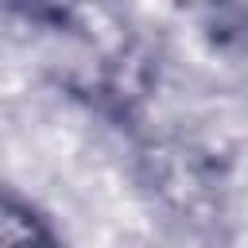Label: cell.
I'll return each mask as SVG.
<instances>
[{"instance_id":"cell-1","label":"cell","mask_w":248,"mask_h":248,"mask_svg":"<svg viewBox=\"0 0 248 248\" xmlns=\"http://www.w3.org/2000/svg\"><path fill=\"white\" fill-rule=\"evenodd\" d=\"M151 182H155V190L178 213H186L194 221H202V217L213 213L217 194H213L209 178L202 174V167L194 159H186V151H159L151 159Z\"/></svg>"},{"instance_id":"cell-2","label":"cell","mask_w":248,"mask_h":248,"mask_svg":"<svg viewBox=\"0 0 248 248\" xmlns=\"http://www.w3.org/2000/svg\"><path fill=\"white\" fill-rule=\"evenodd\" d=\"M0 248H62V244L43 209L0 186Z\"/></svg>"}]
</instances>
